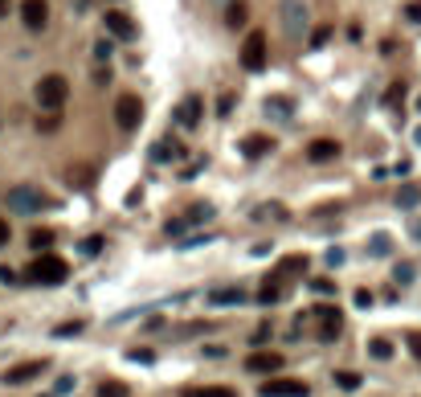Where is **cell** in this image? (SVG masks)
<instances>
[{"label": "cell", "instance_id": "obj_41", "mask_svg": "<svg viewBox=\"0 0 421 397\" xmlns=\"http://www.w3.org/2000/svg\"><path fill=\"white\" fill-rule=\"evenodd\" d=\"M413 237H421V226H413Z\"/></svg>", "mask_w": 421, "mask_h": 397}, {"label": "cell", "instance_id": "obj_18", "mask_svg": "<svg viewBox=\"0 0 421 397\" xmlns=\"http://www.w3.org/2000/svg\"><path fill=\"white\" fill-rule=\"evenodd\" d=\"M176 156H180V143H176V140H160L156 148H152V160H156V164L176 160Z\"/></svg>", "mask_w": 421, "mask_h": 397}, {"label": "cell", "instance_id": "obj_7", "mask_svg": "<svg viewBox=\"0 0 421 397\" xmlns=\"http://www.w3.org/2000/svg\"><path fill=\"white\" fill-rule=\"evenodd\" d=\"M246 369L254 377H270V373H279L282 369V356L279 352H266V349H254L250 352V360H246Z\"/></svg>", "mask_w": 421, "mask_h": 397}, {"label": "cell", "instance_id": "obj_15", "mask_svg": "<svg viewBox=\"0 0 421 397\" xmlns=\"http://www.w3.org/2000/svg\"><path fill=\"white\" fill-rule=\"evenodd\" d=\"M270 148H274V140H270V136H246V140H241V156L258 160V156H266Z\"/></svg>", "mask_w": 421, "mask_h": 397}, {"label": "cell", "instance_id": "obj_20", "mask_svg": "<svg viewBox=\"0 0 421 397\" xmlns=\"http://www.w3.org/2000/svg\"><path fill=\"white\" fill-rule=\"evenodd\" d=\"M185 397H237L229 385H205V389H188Z\"/></svg>", "mask_w": 421, "mask_h": 397}, {"label": "cell", "instance_id": "obj_33", "mask_svg": "<svg viewBox=\"0 0 421 397\" xmlns=\"http://www.w3.org/2000/svg\"><path fill=\"white\" fill-rule=\"evenodd\" d=\"M58 123H62V115H46V119H41V123H37V127H41V131H46V136H49V131H53Z\"/></svg>", "mask_w": 421, "mask_h": 397}, {"label": "cell", "instance_id": "obj_14", "mask_svg": "<svg viewBox=\"0 0 421 397\" xmlns=\"http://www.w3.org/2000/svg\"><path fill=\"white\" fill-rule=\"evenodd\" d=\"M307 156H311L315 164H328V160L340 156V143H335V140H315L311 148H307Z\"/></svg>", "mask_w": 421, "mask_h": 397}, {"label": "cell", "instance_id": "obj_35", "mask_svg": "<svg viewBox=\"0 0 421 397\" xmlns=\"http://www.w3.org/2000/svg\"><path fill=\"white\" fill-rule=\"evenodd\" d=\"M78 327L82 324H62V327H53V336H78Z\"/></svg>", "mask_w": 421, "mask_h": 397}, {"label": "cell", "instance_id": "obj_43", "mask_svg": "<svg viewBox=\"0 0 421 397\" xmlns=\"http://www.w3.org/2000/svg\"><path fill=\"white\" fill-rule=\"evenodd\" d=\"M417 107H421V98H417Z\"/></svg>", "mask_w": 421, "mask_h": 397}, {"label": "cell", "instance_id": "obj_24", "mask_svg": "<svg viewBox=\"0 0 421 397\" xmlns=\"http://www.w3.org/2000/svg\"><path fill=\"white\" fill-rule=\"evenodd\" d=\"M98 397H127V385H119V381H102Z\"/></svg>", "mask_w": 421, "mask_h": 397}, {"label": "cell", "instance_id": "obj_21", "mask_svg": "<svg viewBox=\"0 0 421 397\" xmlns=\"http://www.w3.org/2000/svg\"><path fill=\"white\" fill-rule=\"evenodd\" d=\"M368 352H373L376 360H389V356H393V344H389L385 336H376V340H368Z\"/></svg>", "mask_w": 421, "mask_h": 397}, {"label": "cell", "instance_id": "obj_27", "mask_svg": "<svg viewBox=\"0 0 421 397\" xmlns=\"http://www.w3.org/2000/svg\"><path fill=\"white\" fill-rule=\"evenodd\" d=\"M401 98H405V82H393V86H389V107H393V111L401 107Z\"/></svg>", "mask_w": 421, "mask_h": 397}, {"label": "cell", "instance_id": "obj_42", "mask_svg": "<svg viewBox=\"0 0 421 397\" xmlns=\"http://www.w3.org/2000/svg\"><path fill=\"white\" fill-rule=\"evenodd\" d=\"M417 143H421V127H417Z\"/></svg>", "mask_w": 421, "mask_h": 397}, {"label": "cell", "instance_id": "obj_22", "mask_svg": "<svg viewBox=\"0 0 421 397\" xmlns=\"http://www.w3.org/2000/svg\"><path fill=\"white\" fill-rule=\"evenodd\" d=\"M209 217H213V205H205V201H201V205H192V209H188L185 221H188V226H196V221H209Z\"/></svg>", "mask_w": 421, "mask_h": 397}, {"label": "cell", "instance_id": "obj_39", "mask_svg": "<svg viewBox=\"0 0 421 397\" xmlns=\"http://www.w3.org/2000/svg\"><path fill=\"white\" fill-rule=\"evenodd\" d=\"M0 246H8V221H0Z\"/></svg>", "mask_w": 421, "mask_h": 397}, {"label": "cell", "instance_id": "obj_12", "mask_svg": "<svg viewBox=\"0 0 421 397\" xmlns=\"http://www.w3.org/2000/svg\"><path fill=\"white\" fill-rule=\"evenodd\" d=\"M46 373V360H29V365H17V369H8L4 373V381L8 385H21V381H33V377Z\"/></svg>", "mask_w": 421, "mask_h": 397}, {"label": "cell", "instance_id": "obj_28", "mask_svg": "<svg viewBox=\"0 0 421 397\" xmlns=\"http://www.w3.org/2000/svg\"><path fill=\"white\" fill-rule=\"evenodd\" d=\"M397 201H401V205H417V201H421V188H401Z\"/></svg>", "mask_w": 421, "mask_h": 397}, {"label": "cell", "instance_id": "obj_38", "mask_svg": "<svg viewBox=\"0 0 421 397\" xmlns=\"http://www.w3.org/2000/svg\"><path fill=\"white\" fill-rule=\"evenodd\" d=\"M405 13H409V21H421V0H413V4L405 8Z\"/></svg>", "mask_w": 421, "mask_h": 397}, {"label": "cell", "instance_id": "obj_25", "mask_svg": "<svg viewBox=\"0 0 421 397\" xmlns=\"http://www.w3.org/2000/svg\"><path fill=\"white\" fill-rule=\"evenodd\" d=\"M328 37H331V29H328V25H319V29H311V49L328 46Z\"/></svg>", "mask_w": 421, "mask_h": 397}, {"label": "cell", "instance_id": "obj_29", "mask_svg": "<svg viewBox=\"0 0 421 397\" xmlns=\"http://www.w3.org/2000/svg\"><path fill=\"white\" fill-rule=\"evenodd\" d=\"M66 176H70V185H86V181H91V172H86V168H70Z\"/></svg>", "mask_w": 421, "mask_h": 397}, {"label": "cell", "instance_id": "obj_31", "mask_svg": "<svg viewBox=\"0 0 421 397\" xmlns=\"http://www.w3.org/2000/svg\"><path fill=\"white\" fill-rule=\"evenodd\" d=\"M254 217H286V209H282V205H262Z\"/></svg>", "mask_w": 421, "mask_h": 397}, {"label": "cell", "instance_id": "obj_10", "mask_svg": "<svg viewBox=\"0 0 421 397\" xmlns=\"http://www.w3.org/2000/svg\"><path fill=\"white\" fill-rule=\"evenodd\" d=\"M282 25H286L290 37H303V25H307L303 0H286V4H282Z\"/></svg>", "mask_w": 421, "mask_h": 397}, {"label": "cell", "instance_id": "obj_2", "mask_svg": "<svg viewBox=\"0 0 421 397\" xmlns=\"http://www.w3.org/2000/svg\"><path fill=\"white\" fill-rule=\"evenodd\" d=\"M33 94H37V103H41L46 111H62V103L70 98V82H66L62 74H46Z\"/></svg>", "mask_w": 421, "mask_h": 397}, {"label": "cell", "instance_id": "obj_36", "mask_svg": "<svg viewBox=\"0 0 421 397\" xmlns=\"http://www.w3.org/2000/svg\"><path fill=\"white\" fill-rule=\"evenodd\" d=\"M311 291H323V295H331V279H311Z\"/></svg>", "mask_w": 421, "mask_h": 397}, {"label": "cell", "instance_id": "obj_8", "mask_svg": "<svg viewBox=\"0 0 421 397\" xmlns=\"http://www.w3.org/2000/svg\"><path fill=\"white\" fill-rule=\"evenodd\" d=\"M8 205L17 213H37V209H46L49 201L37 193V188H13V193H8Z\"/></svg>", "mask_w": 421, "mask_h": 397}, {"label": "cell", "instance_id": "obj_11", "mask_svg": "<svg viewBox=\"0 0 421 397\" xmlns=\"http://www.w3.org/2000/svg\"><path fill=\"white\" fill-rule=\"evenodd\" d=\"M107 29L115 33V37H123V41H131L140 29H135V21L127 17V13H107Z\"/></svg>", "mask_w": 421, "mask_h": 397}, {"label": "cell", "instance_id": "obj_9", "mask_svg": "<svg viewBox=\"0 0 421 397\" xmlns=\"http://www.w3.org/2000/svg\"><path fill=\"white\" fill-rule=\"evenodd\" d=\"M21 21H25V29L41 33L46 21H49V0H25V4H21Z\"/></svg>", "mask_w": 421, "mask_h": 397}, {"label": "cell", "instance_id": "obj_23", "mask_svg": "<svg viewBox=\"0 0 421 397\" xmlns=\"http://www.w3.org/2000/svg\"><path fill=\"white\" fill-rule=\"evenodd\" d=\"M335 385H340V389H360V373H348V369H340V373H335Z\"/></svg>", "mask_w": 421, "mask_h": 397}, {"label": "cell", "instance_id": "obj_34", "mask_svg": "<svg viewBox=\"0 0 421 397\" xmlns=\"http://www.w3.org/2000/svg\"><path fill=\"white\" fill-rule=\"evenodd\" d=\"M229 111H234V94H225V98L217 103V115H229Z\"/></svg>", "mask_w": 421, "mask_h": 397}, {"label": "cell", "instance_id": "obj_3", "mask_svg": "<svg viewBox=\"0 0 421 397\" xmlns=\"http://www.w3.org/2000/svg\"><path fill=\"white\" fill-rule=\"evenodd\" d=\"M115 123L123 127V131H135L143 123V103H140V94H123L115 103Z\"/></svg>", "mask_w": 421, "mask_h": 397}, {"label": "cell", "instance_id": "obj_6", "mask_svg": "<svg viewBox=\"0 0 421 397\" xmlns=\"http://www.w3.org/2000/svg\"><path fill=\"white\" fill-rule=\"evenodd\" d=\"M262 397H307V385L295 377H266L262 381Z\"/></svg>", "mask_w": 421, "mask_h": 397}, {"label": "cell", "instance_id": "obj_30", "mask_svg": "<svg viewBox=\"0 0 421 397\" xmlns=\"http://www.w3.org/2000/svg\"><path fill=\"white\" fill-rule=\"evenodd\" d=\"M102 250V237H82V254H98Z\"/></svg>", "mask_w": 421, "mask_h": 397}, {"label": "cell", "instance_id": "obj_17", "mask_svg": "<svg viewBox=\"0 0 421 397\" xmlns=\"http://www.w3.org/2000/svg\"><path fill=\"white\" fill-rule=\"evenodd\" d=\"M279 299H282V279L270 275V279L262 282V291H258V304H279Z\"/></svg>", "mask_w": 421, "mask_h": 397}, {"label": "cell", "instance_id": "obj_16", "mask_svg": "<svg viewBox=\"0 0 421 397\" xmlns=\"http://www.w3.org/2000/svg\"><path fill=\"white\" fill-rule=\"evenodd\" d=\"M246 17H250L246 0H229V8H225V25H229V29H246Z\"/></svg>", "mask_w": 421, "mask_h": 397}, {"label": "cell", "instance_id": "obj_4", "mask_svg": "<svg viewBox=\"0 0 421 397\" xmlns=\"http://www.w3.org/2000/svg\"><path fill=\"white\" fill-rule=\"evenodd\" d=\"M315 324H319V340H340V332H344V311L340 307H315Z\"/></svg>", "mask_w": 421, "mask_h": 397}, {"label": "cell", "instance_id": "obj_32", "mask_svg": "<svg viewBox=\"0 0 421 397\" xmlns=\"http://www.w3.org/2000/svg\"><path fill=\"white\" fill-rule=\"evenodd\" d=\"M266 340H270V324H262V327H258V332H254V349H262Z\"/></svg>", "mask_w": 421, "mask_h": 397}, {"label": "cell", "instance_id": "obj_37", "mask_svg": "<svg viewBox=\"0 0 421 397\" xmlns=\"http://www.w3.org/2000/svg\"><path fill=\"white\" fill-rule=\"evenodd\" d=\"M409 352L421 360V332H413V336H409Z\"/></svg>", "mask_w": 421, "mask_h": 397}, {"label": "cell", "instance_id": "obj_1", "mask_svg": "<svg viewBox=\"0 0 421 397\" xmlns=\"http://www.w3.org/2000/svg\"><path fill=\"white\" fill-rule=\"evenodd\" d=\"M66 279H70V262L58 254H37L25 266V282H37V287H58Z\"/></svg>", "mask_w": 421, "mask_h": 397}, {"label": "cell", "instance_id": "obj_19", "mask_svg": "<svg viewBox=\"0 0 421 397\" xmlns=\"http://www.w3.org/2000/svg\"><path fill=\"white\" fill-rule=\"evenodd\" d=\"M53 230H33V234H29V250H37V254H46L49 246H53Z\"/></svg>", "mask_w": 421, "mask_h": 397}, {"label": "cell", "instance_id": "obj_40", "mask_svg": "<svg viewBox=\"0 0 421 397\" xmlns=\"http://www.w3.org/2000/svg\"><path fill=\"white\" fill-rule=\"evenodd\" d=\"M4 13H8V0H0V17H4Z\"/></svg>", "mask_w": 421, "mask_h": 397}, {"label": "cell", "instance_id": "obj_5", "mask_svg": "<svg viewBox=\"0 0 421 397\" xmlns=\"http://www.w3.org/2000/svg\"><path fill=\"white\" fill-rule=\"evenodd\" d=\"M241 66L246 70H262L266 66V33L254 29L250 37H246V46H241Z\"/></svg>", "mask_w": 421, "mask_h": 397}, {"label": "cell", "instance_id": "obj_13", "mask_svg": "<svg viewBox=\"0 0 421 397\" xmlns=\"http://www.w3.org/2000/svg\"><path fill=\"white\" fill-rule=\"evenodd\" d=\"M176 123H185V127H196L201 123V98L196 94H188L185 103L176 107Z\"/></svg>", "mask_w": 421, "mask_h": 397}, {"label": "cell", "instance_id": "obj_26", "mask_svg": "<svg viewBox=\"0 0 421 397\" xmlns=\"http://www.w3.org/2000/svg\"><path fill=\"white\" fill-rule=\"evenodd\" d=\"M127 360H135V365H152V360H156V352H147V349H131V352H127Z\"/></svg>", "mask_w": 421, "mask_h": 397}]
</instances>
